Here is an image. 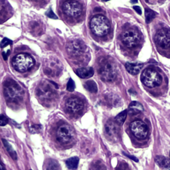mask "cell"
<instances>
[{
  "label": "cell",
  "instance_id": "6da1fadb",
  "mask_svg": "<svg viewBox=\"0 0 170 170\" xmlns=\"http://www.w3.org/2000/svg\"><path fill=\"white\" fill-rule=\"evenodd\" d=\"M129 132L132 138L138 140L139 142H143L148 138L149 135V129L148 125L142 120H134L129 125Z\"/></svg>",
  "mask_w": 170,
  "mask_h": 170
},
{
  "label": "cell",
  "instance_id": "7a4b0ae2",
  "mask_svg": "<svg viewBox=\"0 0 170 170\" xmlns=\"http://www.w3.org/2000/svg\"><path fill=\"white\" fill-rule=\"evenodd\" d=\"M162 77L158 71L153 67L146 68L144 70L141 80L143 84L149 88H154L159 87L162 83Z\"/></svg>",
  "mask_w": 170,
  "mask_h": 170
},
{
  "label": "cell",
  "instance_id": "3957f363",
  "mask_svg": "<svg viewBox=\"0 0 170 170\" xmlns=\"http://www.w3.org/2000/svg\"><path fill=\"white\" fill-rule=\"evenodd\" d=\"M90 29L94 34L103 37L107 35L110 31V23L108 20L103 15H96L91 19Z\"/></svg>",
  "mask_w": 170,
  "mask_h": 170
},
{
  "label": "cell",
  "instance_id": "277c9868",
  "mask_svg": "<svg viewBox=\"0 0 170 170\" xmlns=\"http://www.w3.org/2000/svg\"><path fill=\"white\" fill-rule=\"evenodd\" d=\"M98 73L103 80L113 81L116 76V70L114 63L108 59H101L98 67Z\"/></svg>",
  "mask_w": 170,
  "mask_h": 170
},
{
  "label": "cell",
  "instance_id": "5b68a950",
  "mask_svg": "<svg viewBox=\"0 0 170 170\" xmlns=\"http://www.w3.org/2000/svg\"><path fill=\"white\" fill-rule=\"evenodd\" d=\"M12 64L16 70L21 73H24L33 66L34 60L33 58L28 54L21 53L13 58Z\"/></svg>",
  "mask_w": 170,
  "mask_h": 170
},
{
  "label": "cell",
  "instance_id": "8992f818",
  "mask_svg": "<svg viewBox=\"0 0 170 170\" xmlns=\"http://www.w3.org/2000/svg\"><path fill=\"white\" fill-rule=\"evenodd\" d=\"M4 94L7 100L14 101L22 97L23 90L15 81L8 80L4 85Z\"/></svg>",
  "mask_w": 170,
  "mask_h": 170
},
{
  "label": "cell",
  "instance_id": "52a82bcc",
  "mask_svg": "<svg viewBox=\"0 0 170 170\" xmlns=\"http://www.w3.org/2000/svg\"><path fill=\"white\" fill-rule=\"evenodd\" d=\"M74 136V131L70 125L64 124L58 128L57 140L60 144H66L72 141Z\"/></svg>",
  "mask_w": 170,
  "mask_h": 170
},
{
  "label": "cell",
  "instance_id": "ba28073f",
  "mask_svg": "<svg viewBox=\"0 0 170 170\" xmlns=\"http://www.w3.org/2000/svg\"><path fill=\"white\" fill-rule=\"evenodd\" d=\"M121 38L124 45L128 47H130V48L137 46L140 43L141 40L140 34L137 31L134 29L125 31L122 34Z\"/></svg>",
  "mask_w": 170,
  "mask_h": 170
},
{
  "label": "cell",
  "instance_id": "9c48e42d",
  "mask_svg": "<svg viewBox=\"0 0 170 170\" xmlns=\"http://www.w3.org/2000/svg\"><path fill=\"white\" fill-rule=\"evenodd\" d=\"M64 13L70 18H77L82 13V6L76 1H68L63 4Z\"/></svg>",
  "mask_w": 170,
  "mask_h": 170
},
{
  "label": "cell",
  "instance_id": "30bf717a",
  "mask_svg": "<svg viewBox=\"0 0 170 170\" xmlns=\"http://www.w3.org/2000/svg\"><path fill=\"white\" fill-rule=\"evenodd\" d=\"M155 41L156 45L162 49L170 47V31L167 29H162L156 33Z\"/></svg>",
  "mask_w": 170,
  "mask_h": 170
},
{
  "label": "cell",
  "instance_id": "8fae6325",
  "mask_svg": "<svg viewBox=\"0 0 170 170\" xmlns=\"http://www.w3.org/2000/svg\"><path fill=\"white\" fill-rule=\"evenodd\" d=\"M85 49L84 43L79 41H74L67 46V51L72 57H79L82 55Z\"/></svg>",
  "mask_w": 170,
  "mask_h": 170
},
{
  "label": "cell",
  "instance_id": "7c38bea8",
  "mask_svg": "<svg viewBox=\"0 0 170 170\" xmlns=\"http://www.w3.org/2000/svg\"><path fill=\"white\" fill-rule=\"evenodd\" d=\"M118 124L114 120H108L105 125V133L108 138L111 140H116L118 137Z\"/></svg>",
  "mask_w": 170,
  "mask_h": 170
},
{
  "label": "cell",
  "instance_id": "4fadbf2b",
  "mask_svg": "<svg viewBox=\"0 0 170 170\" xmlns=\"http://www.w3.org/2000/svg\"><path fill=\"white\" fill-rule=\"evenodd\" d=\"M66 107L70 113H77L83 109V103L79 98L76 97L70 98L67 101Z\"/></svg>",
  "mask_w": 170,
  "mask_h": 170
},
{
  "label": "cell",
  "instance_id": "5bb4252c",
  "mask_svg": "<svg viewBox=\"0 0 170 170\" xmlns=\"http://www.w3.org/2000/svg\"><path fill=\"white\" fill-rule=\"evenodd\" d=\"M37 95L40 98L44 100H50L53 96V91L51 87L49 86V84H44L39 87V89L37 91Z\"/></svg>",
  "mask_w": 170,
  "mask_h": 170
},
{
  "label": "cell",
  "instance_id": "9a60e30c",
  "mask_svg": "<svg viewBox=\"0 0 170 170\" xmlns=\"http://www.w3.org/2000/svg\"><path fill=\"white\" fill-rule=\"evenodd\" d=\"M143 111H144V108H143L142 104L136 101H133L130 103L128 110V113L132 116L138 115V114Z\"/></svg>",
  "mask_w": 170,
  "mask_h": 170
},
{
  "label": "cell",
  "instance_id": "2e32d148",
  "mask_svg": "<svg viewBox=\"0 0 170 170\" xmlns=\"http://www.w3.org/2000/svg\"><path fill=\"white\" fill-rule=\"evenodd\" d=\"M11 11V7L6 0H0V19L8 18Z\"/></svg>",
  "mask_w": 170,
  "mask_h": 170
},
{
  "label": "cell",
  "instance_id": "e0dca14e",
  "mask_svg": "<svg viewBox=\"0 0 170 170\" xmlns=\"http://www.w3.org/2000/svg\"><path fill=\"white\" fill-rule=\"evenodd\" d=\"M76 73L81 79H88L93 76L94 70L91 67H84L77 69Z\"/></svg>",
  "mask_w": 170,
  "mask_h": 170
},
{
  "label": "cell",
  "instance_id": "ac0fdd59",
  "mask_svg": "<svg viewBox=\"0 0 170 170\" xmlns=\"http://www.w3.org/2000/svg\"><path fill=\"white\" fill-rule=\"evenodd\" d=\"M143 64L140 63H127L126 64V69L127 71L130 74H133V75H136L140 73Z\"/></svg>",
  "mask_w": 170,
  "mask_h": 170
},
{
  "label": "cell",
  "instance_id": "d6986e66",
  "mask_svg": "<svg viewBox=\"0 0 170 170\" xmlns=\"http://www.w3.org/2000/svg\"><path fill=\"white\" fill-rule=\"evenodd\" d=\"M155 162L157 164L162 168H170V160L164 156L158 155L155 157Z\"/></svg>",
  "mask_w": 170,
  "mask_h": 170
},
{
  "label": "cell",
  "instance_id": "ffe728a7",
  "mask_svg": "<svg viewBox=\"0 0 170 170\" xmlns=\"http://www.w3.org/2000/svg\"><path fill=\"white\" fill-rule=\"evenodd\" d=\"M2 142H3V145H4V146L6 148V150L8 151V152L9 153V155L11 156L13 159H14V160H17V159H18V155H17V153L14 150L13 148L12 147V145L10 144L6 140H5V139H3Z\"/></svg>",
  "mask_w": 170,
  "mask_h": 170
},
{
  "label": "cell",
  "instance_id": "44dd1931",
  "mask_svg": "<svg viewBox=\"0 0 170 170\" xmlns=\"http://www.w3.org/2000/svg\"><path fill=\"white\" fill-rule=\"evenodd\" d=\"M79 163V158L78 157H73L68 159L66 161L67 168L70 169H76Z\"/></svg>",
  "mask_w": 170,
  "mask_h": 170
},
{
  "label": "cell",
  "instance_id": "7402d4cb",
  "mask_svg": "<svg viewBox=\"0 0 170 170\" xmlns=\"http://www.w3.org/2000/svg\"><path fill=\"white\" fill-rule=\"evenodd\" d=\"M87 90L92 93H96L98 91V87L96 83L93 80H87L84 84Z\"/></svg>",
  "mask_w": 170,
  "mask_h": 170
},
{
  "label": "cell",
  "instance_id": "603a6c76",
  "mask_svg": "<svg viewBox=\"0 0 170 170\" xmlns=\"http://www.w3.org/2000/svg\"><path fill=\"white\" fill-rule=\"evenodd\" d=\"M46 170H61V169L57 161L54 159H49L47 163Z\"/></svg>",
  "mask_w": 170,
  "mask_h": 170
},
{
  "label": "cell",
  "instance_id": "cb8c5ba5",
  "mask_svg": "<svg viewBox=\"0 0 170 170\" xmlns=\"http://www.w3.org/2000/svg\"><path fill=\"white\" fill-rule=\"evenodd\" d=\"M127 118V111L124 110L120 114H118L116 116L114 121L116 122V124L118 126H121L124 124L126 119Z\"/></svg>",
  "mask_w": 170,
  "mask_h": 170
},
{
  "label": "cell",
  "instance_id": "d4e9b609",
  "mask_svg": "<svg viewBox=\"0 0 170 170\" xmlns=\"http://www.w3.org/2000/svg\"><path fill=\"white\" fill-rule=\"evenodd\" d=\"M155 13L152 9L149 8H146L145 9V21L147 23H150L155 18Z\"/></svg>",
  "mask_w": 170,
  "mask_h": 170
},
{
  "label": "cell",
  "instance_id": "484cf974",
  "mask_svg": "<svg viewBox=\"0 0 170 170\" xmlns=\"http://www.w3.org/2000/svg\"><path fill=\"white\" fill-rule=\"evenodd\" d=\"M90 170H106V168L103 162L98 160L91 165Z\"/></svg>",
  "mask_w": 170,
  "mask_h": 170
},
{
  "label": "cell",
  "instance_id": "4316f807",
  "mask_svg": "<svg viewBox=\"0 0 170 170\" xmlns=\"http://www.w3.org/2000/svg\"><path fill=\"white\" fill-rule=\"evenodd\" d=\"M74 88H75V83L72 79H70L67 83V90L69 92H73L74 90Z\"/></svg>",
  "mask_w": 170,
  "mask_h": 170
},
{
  "label": "cell",
  "instance_id": "83f0119b",
  "mask_svg": "<svg viewBox=\"0 0 170 170\" xmlns=\"http://www.w3.org/2000/svg\"><path fill=\"white\" fill-rule=\"evenodd\" d=\"M42 126L39 124H35L33 125L30 128V132H31L32 134L35 133H39V132L41 130Z\"/></svg>",
  "mask_w": 170,
  "mask_h": 170
},
{
  "label": "cell",
  "instance_id": "f1b7e54d",
  "mask_svg": "<svg viewBox=\"0 0 170 170\" xmlns=\"http://www.w3.org/2000/svg\"><path fill=\"white\" fill-rule=\"evenodd\" d=\"M11 43L12 41L11 40L8 38H4L2 41L1 43H0V47H1V48H5L7 46L11 45Z\"/></svg>",
  "mask_w": 170,
  "mask_h": 170
},
{
  "label": "cell",
  "instance_id": "f546056e",
  "mask_svg": "<svg viewBox=\"0 0 170 170\" xmlns=\"http://www.w3.org/2000/svg\"><path fill=\"white\" fill-rule=\"evenodd\" d=\"M8 119L5 116L0 114V126H4L8 124Z\"/></svg>",
  "mask_w": 170,
  "mask_h": 170
},
{
  "label": "cell",
  "instance_id": "4dcf8cb0",
  "mask_svg": "<svg viewBox=\"0 0 170 170\" xmlns=\"http://www.w3.org/2000/svg\"><path fill=\"white\" fill-rule=\"evenodd\" d=\"M46 15L51 19H57V15L55 14V13H54V12L53 11V10L51 9H50L48 10V11L46 13Z\"/></svg>",
  "mask_w": 170,
  "mask_h": 170
},
{
  "label": "cell",
  "instance_id": "1f68e13d",
  "mask_svg": "<svg viewBox=\"0 0 170 170\" xmlns=\"http://www.w3.org/2000/svg\"><path fill=\"white\" fill-rule=\"evenodd\" d=\"M133 8L136 11V12L137 13H138L139 15H142V9H141V8H140V7H139V6H134Z\"/></svg>",
  "mask_w": 170,
  "mask_h": 170
},
{
  "label": "cell",
  "instance_id": "d6a6232c",
  "mask_svg": "<svg viewBox=\"0 0 170 170\" xmlns=\"http://www.w3.org/2000/svg\"><path fill=\"white\" fill-rule=\"evenodd\" d=\"M9 51H8V53H5V52H3V53H2V56L3 57V59H4V60H7V58H8V57L9 56Z\"/></svg>",
  "mask_w": 170,
  "mask_h": 170
},
{
  "label": "cell",
  "instance_id": "836d02e7",
  "mask_svg": "<svg viewBox=\"0 0 170 170\" xmlns=\"http://www.w3.org/2000/svg\"><path fill=\"white\" fill-rule=\"evenodd\" d=\"M0 170H6L4 165H3V164H2L1 162H0Z\"/></svg>",
  "mask_w": 170,
  "mask_h": 170
},
{
  "label": "cell",
  "instance_id": "e575fe53",
  "mask_svg": "<svg viewBox=\"0 0 170 170\" xmlns=\"http://www.w3.org/2000/svg\"><path fill=\"white\" fill-rule=\"evenodd\" d=\"M120 170H130V169H129L126 167V166H122V167L120 168Z\"/></svg>",
  "mask_w": 170,
  "mask_h": 170
},
{
  "label": "cell",
  "instance_id": "d590c367",
  "mask_svg": "<svg viewBox=\"0 0 170 170\" xmlns=\"http://www.w3.org/2000/svg\"><path fill=\"white\" fill-rule=\"evenodd\" d=\"M132 3H138V0H131Z\"/></svg>",
  "mask_w": 170,
  "mask_h": 170
},
{
  "label": "cell",
  "instance_id": "8d00e7d4",
  "mask_svg": "<svg viewBox=\"0 0 170 170\" xmlns=\"http://www.w3.org/2000/svg\"><path fill=\"white\" fill-rule=\"evenodd\" d=\"M102 1H103V2H108V1H109V0H102Z\"/></svg>",
  "mask_w": 170,
  "mask_h": 170
},
{
  "label": "cell",
  "instance_id": "74e56055",
  "mask_svg": "<svg viewBox=\"0 0 170 170\" xmlns=\"http://www.w3.org/2000/svg\"><path fill=\"white\" fill-rule=\"evenodd\" d=\"M35 1H40V0H35Z\"/></svg>",
  "mask_w": 170,
  "mask_h": 170
},
{
  "label": "cell",
  "instance_id": "f35d334b",
  "mask_svg": "<svg viewBox=\"0 0 170 170\" xmlns=\"http://www.w3.org/2000/svg\"><path fill=\"white\" fill-rule=\"evenodd\" d=\"M30 170H31V169H30Z\"/></svg>",
  "mask_w": 170,
  "mask_h": 170
},
{
  "label": "cell",
  "instance_id": "ab89813d",
  "mask_svg": "<svg viewBox=\"0 0 170 170\" xmlns=\"http://www.w3.org/2000/svg\"><path fill=\"white\" fill-rule=\"evenodd\" d=\"M169 170H170V169H169Z\"/></svg>",
  "mask_w": 170,
  "mask_h": 170
}]
</instances>
